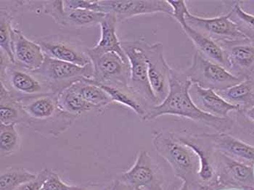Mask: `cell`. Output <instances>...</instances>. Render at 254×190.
Masks as SVG:
<instances>
[{
  "mask_svg": "<svg viewBox=\"0 0 254 190\" xmlns=\"http://www.w3.org/2000/svg\"><path fill=\"white\" fill-rule=\"evenodd\" d=\"M191 85L192 83L187 78L184 72L172 68L167 97L161 104L152 108L142 120L151 122L160 116L171 115L204 124L218 132H225L230 129L233 125L231 119H222L205 114L196 106L190 95Z\"/></svg>",
  "mask_w": 254,
  "mask_h": 190,
  "instance_id": "6da1fadb",
  "label": "cell"
},
{
  "mask_svg": "<svg viewBox=\"0 0 254 190\" xmlns=\"http://www.w3.org/2000/svg\"><path fill=\"white\" fill-rule=\"evenodd\" d=\"M58 95L50 92L18 100L27 116L26 126L37 132L55 137L66 131L78 116L61 109Z\"/></svg>",
  "mask_w": 254,
  "mask_h": 190,
  "instance_id": "7a4b0ae2",
  "label": "cell"
},
{
  "mask_svg": "<svg viewBox=\"0 0 254 190\" xmlns=\"http://www.w3.org/2000/svg\"><path fill=\"white\" fill-rule=\"evenodd\" d=\"M153 145L160 156L169 165L174 172L183 180L198 173V157L194 150L185 144L178 133L161 130L153 133Z\"/></svg>",
  "mask_w": 254,
  "mask_h": 190,
  "instance_id": "3957f363",
  "label": "cell"
},
{
  "mask_svg": "<svg viewBox=\"0 0 254 190\" xmlns=\"http://www.w3.org/2000/svg\"><path fill=\"white\" fill-rule=\"evenodd\" d=\"M32 73L50 92L59 94L84 78H92L94 67L92 63L85 66H78L45 56L42 66Z\"/></svg>",
  "mask_w": 254,
  "mask_h": 190,
  "instance_id": "277c9868",
  "label": "cell"
},
{
  "mask_svg": "<svg viewBox=\"0 0 254 190\" xmlns=\"http://www.w3.org/2000/svg\"><path fill=\"white\" fill-rule=\"evenodd\" d=\"M184 73L192 84L216 92L231 87L244 80L235 76L222 65L207 59L197 51L192 58L190 66Z\"/></svg>",
  "mask_w": 254,
  "mask_h": 190,
  "instance_id": "5b68a950",
  "label": "cell"
},
{
  "mask_svg": "<svg viewBox=\"0 0 254 190\" xmlns=\"http://www.w3.org/2000/svg\"><path fill=\"white\" fill-rule=\"evenodd\" d=\"M143 42L144 39L122 41L121 45L129 63L130 79L128 86L145 100L152 108L159 104L149 82Z\"/></svg>",
  "mask_w": 254,
  "mask_h": 190,
  "instance_id": "8992f818",
  "label": "cell"
},
{
  "mask_svg": "<svg viewBox=\"0 0 254 190\" xmlns=\"http://www.w3.org/2000/svg\"><path fill=\"white\" fill-rule=\"evenodd\" d=\"M48 57L85 66L91 63L87 48L78 40L64 34H49L34 40Z\"/></svg>",
  "mask_w": 254,
  "mask_h": 190,
  "instance_id": "52a82bcc",
  "label": "cell"
},
{
  "mask_svg": "<svg viewBox=\"0 0 254 190\" xmlns=\"http://www.w3.org/2000/svg\"><path fill=\"white\" fill-rule=\"evenodd\" d=\"M187 24L218 44L249 40L236 23L230 19V12L214 18H203L188 12L185 16ZM251 40V39H250Z\"/></svg>",
  "mask_w": 254,
  "mask_h": 190,
  "instance_id": "ba28073f",
  "label": "cell"
},
{
  "mask_svg": "<svg viewBox=\"0 0 254 190\" xmlns=\"http://www.w3.org/2000/svg\"><path fill=\"white\" fill-rule=\"evenodd\" d=\"M143 50L150 87L158 104H161L169 94L172 67L166 62L161 42L151 44L144 40Z\"/></svg>",
  "mask_w": 254,
  "mask_h": 190,
  "instance_id": "9c48e42d",
  "label": "cell"
},
{
  "mask_svg": "<svg viewBox=\"0 0 254 190\" xmlns=\"http://www.w3.org/2000/svg\"><path fill=\"white\" fill-rule=\"evenodd\" d=\"M169 4L173 10L172 17L180 23L186 35L195 45L197 52L212 62L222 65L228 70L227 58L223 48L209 37L200 34L187 24L185 16L189 12L186 1L169 0Z\"/></svg>",
  "mask_w": 254,
  "mask_h": 190,
  "instance_id": "30bf717a",
  "label": "cell"
},
{
  "mask_svg": "<svg viewBox=\"0 0 254 190\" xmlns=\"http://www.w3.org/2000/svg\"><path fill=\"white\" fill-rule=\"evenodd\" d=\"M103 13L114 14L118 23L145 14L165 13L172 17L173 10L164 0H99Z\"/></svg>",
  "mask_w": 254,
  "mask_h": 190,
  "instance_id": "8fae6325",
  "label": "cell"
},
{
  "mask_svg": "<svg viewBox=\"0 0 254 190\" xmlns=\"http://www.w3.org/2000/svg\"><path fill=\"white\" fill-rule=\"evenodd\" d=\"M0 82L18 100L50 92L32 72L13 63L0 65Z\"/></svg>",
  "mask_w": 254,
  "mask_h": 190,
  "instance_id": "7c38bea8",
  "label": "cell"
},
{
  "mask_svg": "<svg viewBox=\"0 0 254 190\" xmlns=\"http://www.w3.org/2000/svg\"><path fill=\"white\" fill-rule=\"evenodd\" d=\"M94 67V74L89 81L106 85H128L129 63H126L115 53L89 56Z\"/></svg>",
  "mask_w": 254,
  "mask_h": 190,
  "instance_id": "4fadbf2b",
  "label": "cell"
},
{
  "mask_svg": "<svg viewBox=\"0 0 254 190\" xmlns=\"http://www.w3.org/2000/svg\"><path fill=\"white\" fill-rule=\"evenodd\" d=\"M43 11L57 24L69 29H82L100 25L106 14L95 11L73 9L65 10L64 1H44Z\"/></svg>",
  "mask_w": 254,
  "mask_h": 190,
  "instance_id": "5bb4252c",
  "label": "cell"
},
{
  "mask_svg": "<svg viewBox=\"0 0 254 190\" xmlns=\"http://www.w3.org/2000/svg\"><path fill=\"white\" fill-rule=\"evenodd\" d=\"M134 189L163 190L159 170L147 150L138 152L134 164L121 174L119 180Z\"/></svg>",
  "mask_w": 254,
  "mask_h": 190,
  "instance_id": "9a60e30c",
  "label": "cell"
},
{
  "mask_svg": "<svg viewBox=\"0 0 254 190\" xmlns=\"http://www.w3.org/2000/svg\"><path fill=\"white\" fill-rule=\"evenodd\" d=\"M228 64V70L235 76L246 79L251 78L254 71V41L222 42Z\"/></svg>",
  "mask_w": 254,
  "mask_h": 190,
  "instance_id": "2e32d148",
  "label": "cell"
},
{
  "mask_svg": "<svg viewBox=\"0 0 254 190\" xmlns=\"http://www.w3.org/2000/svg\"><path fill=\"white\" fill-rule=\"evenodd\" d=\"M12 47L15 65L31 72L42 66L45 58L42 48L15 28L12 30Z\"/></svg>",
  "mask_w": 254,
  "mask_h": 190,
  "instance_id": "e0dca14e",
  "label": "cell"
},
{
  "mask_svg": "<svg viewBox=\"0 0 254 190\" xmlns=\"http://www.w3.org/2000/svg\"><path fill=\"white\" fill-rule=\"evenodd\" d=\"M190 95L200 111L215 117L227 119L230 113L240 110L239 107L226 101L216 91L204 89L197 84H192Z\"/></svg>",
  "mask_w": 254,
  "mask_h": 190,
  "instance_id": "ac0fdd59",
  "label": "cell"
},
{
  "mask_svg": "<svg viewBox=\"0 0 254 190\" xmlns=\"http://www.w3.org/2000/svg\"><path fill=\"white\" fill-rule=\"evenodd\" d=\"M214 149L229 158L246 164L254 163V146L225 132L204 133Z\"/></svg>",
  "mask_w": 254,
  "mask_h": 190,
  "instance_id": "d6986e66",
  "label": "cell"
},
{
  "mask_svg": "<svg viewBox=\"0 0 254 190\" xmlns=\"http://www.w3.org/2000/svg\"><path fill=\"white\" fill-rule=\"evenodd\" d=\"M117 18L114 14H106L104 19L100 23L101 35L98 45L92 48H87L88 56H101L107 53H115L128 63L126 55L122 48L121 42L117 34Z\"/></svg>",
  "mask_w": 254,
  "mask_h": 190,
  "instance_id": "ffe728a7",
  "label": "cell"
},
{
  "mask_svg": "<svg viewBox=\"0 0 254 190\" xmlns=\"http://www.w3.org/2000/svg\"><path fill=\"white\" fill-rule=\"evenodd\" d=\"M178 135L180 139L187 145L191 147L198 157L200 166L197 174L200 178L204 181L211 180L214 174L213 157L215 156V152L214 151L216 150L212 144L205 136L204 133L186 134L183 136Z\"/></svg>",
  "mask_w": 254,
  "mask_h": 190,
  "instance_id": "44dd1931",
  "label": "cell"
},
{
  "mask_svg": "<svg viewBox=\"0 0 254 190\" xmlns=\"http://www.w3.org/2000/svg\"><path fill=\"white\" fill-rule=\"evenodd\" d=\"M87 79L89 82H91L89 78ZM92 84L100 86L101 89H103L110 96L113 103H119L130 108L142 119L151 109V107L148 105V103L128 85H120V84L106 85V84H95V83H92Z\"/></svg>",
  "mask_w": 254,
  "mask_h": 190,
  "instance_id": "7402d4cb",
  "label": "cell"
},
{
  "mask_svg": "<svg viewBox=\"0 0 254 190\" xmlns=\"http://www.w3.org/2000/svg\"><path fill=\"white\" fill-rule=\"evenodd\" d=\"M0 124H27V116L19 100L0 82Z\"/></svg>",
  "mask_w": 254,
  "mask_h": 190,
  "instance_id": "603a6c76",
  "label": "cell"
},
{
  "mask_svg": "<svg viewBox=\"0 0 254 190\" xmlns=\"http://www.w3.org/2000/svg\"><path fill=\"white\" fill-rule=\"evenodd\" d=\"M226 101L237 105L240 109L254 105V79L246 78L238 84L217 92Z\"/></svg>",
  "mask_w": 254,
  "mask_h": 190,
  "instance_id": "cb8c5ba5",
  "label": "cell"
},
{
  "mask_svg": "<svg viewBox=\"0 0 254 190\" xmlns=\"http://www.w3.org/2000/svg\"><path fill=\"white\" fill-rule=\"evenodd\" d=\"M59 105L61 110L73 116H80L90 111H100L97 107L90 104L78 95L71 86L58 95Z\"/></svg>",
  "mask_w": 254,
  "mask_h": 190,
  "instance_id": "d4e9b609",
  "label": "cell"
},
{
  "mask_svg": "<svg viewBox=\"0 0 254 190\" xmlns=\"http://www.w3.org/2000/svg\"><path fill=\"white\" fill-rule=\"evenodd\" d=\"M72 89L82 97L86 101L97 107L100 111H103L108 105L113 103L110 96L100 86L89 82L87 78L75 83Z\"/></svg>",
  "mask_w": 254,
  "mask_h": 190,
  "instance_id": "484cf974",
  "label": "cell"
},
{
  "mask_svg": "<svg viewBox=\"0 0 254 190\" xmlns=\"http://www.w3.org/2000/svg\"><path fill=\"white\" fill-rule=\"evenodd\" d=\"M37 174L23 168H10L1 173L0 190H16L23 184L34 180Z\"/></svg>",
  "mask_w": 254,
  "mask_h": 190,
  "instance_id": "4316f807",
  "label": "cell"
},
{
  "mask_svg": "<svg viewBox=\"0 0 254 190\" xmlns=\"http://www.w3.org/2000/svg\"><path fill=\"white\" fill-rule=\"evenodd\" d=\"M15 124H0V150L1 156L13 155L20 147V136Z\"/></svg>",
  "mask_w": 254,
  "mask_h": 190,
  "instance_id": "83f0119b",
  "label": "cell"
},
{
  "mask_svg": "<svg viewBox=\"0 0 254 190\" xmlns=\"http://www.w3.org/2000/svg\"><path fill=\"white\" fill-rule=\"evenodd\" d=\"M220 155V160L223 162L226 169L235 180L244 183H253L254 182V169L252 165L246 164L235 161L226 155Z\"/></svg>",
  "mask_w": 254,
  "mask_h": 190,
  "instance_id": "f1b7e54d",
  "label": "cell"
},
{
  "mask_svg": "<svg viewBox=\"0 0 254 190\" xmlns=\"http://www.w3.org/2000/svg\"><path fill=\"white\" fill-rule=\"evenodd\" d=\"M241 1H236L229 12L230 19L236 23L240 30L251 40L254 41V15L246 12Z\"/></svg>",
  "mask_w": 254,
  "mask_h": 190,
  "instance_id": "f546056e",
  "label": "cell"
},
{
  "mask_svg": "<svg viewBox=\"0 0 254 190\" xmlns=\"http://www.w3.org/2000/svg\"><path fill=\"white\" fill-rule=\"evenodd\" d=\"M13 16L0 10V46L1 51L4 52L12 62L15 64L12 47V34L13 27L12 26Z\"/></svg>",
  "mask_w": 254,
  "mask_h": 190,
  "instance_id": "4dcf8cb0",
  "label": "cell"
},
{
  "mask_svg": "<svg viewBox=\"0 0 254 190\" xmlns=\"http://www.w3.org/2000/svg\"><path fill=\"white\" fill-rule=\"evenodd\" d=\"M84 188L71 186L61 180L57 173L50 170L49 176L41 190H82Z\"/></svg>",
  "mask_w": 254,
  "mask_h": 190,
  "instance_id": "1f68e13d",
  "label": "cell"
},
{
  "mask_svg": "<svg viewBox=\"0 0 254 190\" xmlns=\"http://www.w3.org/2000/svg\"><path fill=\"white\" fill-rule=\"evenodd\" d=\"M64 6L65 10L83 9L102 12L99 0H67L64 1Z\"/></svg>",
  "mask_w": 254,
  "mask_h": 190,
  "instance_id": "d6a6232c",
  "label": "cell"
},
{
  "mask_svg": "<svg viewBox=\"0 0 254 190\" xmlns=\"http://www.w3.org/2000/svg\"><path fill=\"white\" fill-rule=\"evenodd\" d=\"M50 172V169H45L41 171L34 180L23 184L16 190H41L46 182Z\"/></svg>",
  "mask_w": 254,
  "mask_h": 190,
  "instance_id": "836d02e7",
  "label": "cell"
},
{
  "mask_svg": "<svg viewBox=\"0 0 254 190\" xmlns=\"http://www.w3.org/2000/svg\"><path fill=\"white\" fill-rule=\"evenodd\" d=\"M114 190H135V189L132 187L117 180L114 182Z\"/></svg>",
  "mask_w": 254,
  "mask_h": 190,
  "instance_id": "e575fe53",
  "label": "cell"
},
{
  "mask_svg": "<svg viewBox=\"0 0 254 190\" xmlns=\"http://www.w3.org/2000/svg\"><path fill=\"white\" fill-rule=\"evenodd\" d=\"M246 114L249 119H251L252 122H254V106H252V108L247 109V111H246Z\"/></svg>",
  "mask_w": 254,
  "mask_h": 190,
  "instance_id": "d590c367",
  "label": "cell"
},
{
  "mask_svg": "<svg viewBox=\"0 0 254 190\" xmlns=\"http://www.w3.org/2000/svg\"><path fill=\"white\" fill-rule=\"evenodd\" d=\"M179 190H188V181L184 180L183 185H182L181 188Z\"/></svg>",
  "mask_w": 254,
  "mask_h": 190,
  "instance_id": "8d00e7d4",
  "label": "cell"
},
{
  "mask_svg": "<svg viewBox=\"0 0 254 190\" xmlns=\"http://www.w3.org/2000/svg\"><path fill=\"white\" fill-rule=\"evenodd\" d=\"M82 190H101L99 189H87V188H84Z\"/></svg>",
  "mask_w": 254,
  "mask_h": 190,
  "instance_id": "74e56055",
  "label": "cell"
},
{
  "mask_svg": "<svg viewBox=\"0 0 254 190\" xmlns=\"http://www.w3.org/2000/svg\"><path fill=\"white\" fill-rule=\"evenodd\" d=\"M135 190H147L142 189V188H138V189H135Z\"/></svg>",
  "mask_w": 254,
  "mask_h": 190,
  "instance_id": "f35d334b",
  "label": "cell"
},
{
  "mask_svg": "<svg viewBox=\"0 0 254 190\" xmlns=\"http://www.w3.org/2000/svg\"><path fill=\"white\" fill-rule=\"evenodd\" d=\"M251 78H253V79H254V71L253 74H252V76H251Z\"/></svg>",
  "mask_w": 254,
  "mask_h": 190,
  "instance_id": "ab89813d",
  "label": "cell"
},
{
  "mask_svg": "<svg viewBox=\"0 0 254 190\" xmlns=\"http://www.w3.org/2000/svg\"><path fill=\"white\" fill-rule=\"evenodd\" d=\"M248 190H254V188H249V189H248Z\"/></svg>",
  "mask_w": 254,
  "mask_h": 190,
  "instance_id": "60d3db41",
  "label": "cell"
}]
</instances>
